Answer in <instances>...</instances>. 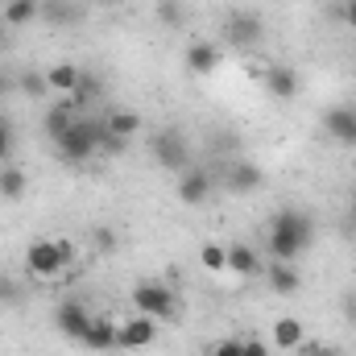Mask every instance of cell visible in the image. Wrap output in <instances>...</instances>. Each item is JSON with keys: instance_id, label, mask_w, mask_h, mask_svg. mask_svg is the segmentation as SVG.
Instances as JSON below:
<instances>
[{"instance_id": "cell-5", "label": "cell", "mask_w": 356, "mask_h": 356, "mask_svg": "<svg viewBox=\"0 0 356 356\" xmlns=\"http://www.w3.org/2000/svg\"><path fill=\"white\" fill-rule=\"evenodd\" d=\"M224 42L236 46V50H257V46L266 42V21H261V13H253V8H232L228 21H224Z\"/></svg>"}, {"instance_id": "cell-13", "label": "cell", "mask_w": 356, "mask_h": 356, "mask_svg": "<svg viewBox=\"0 0 356 356\" xmlns=\"http://www.w3.org/2000/svg\"><path fill=\"white\" fill-rule=\"evenodd\" d=\"M266 91L273 95V99H294L298 95V71L294 67H269L266 71Z\"/></svg>"}, {"instance_id": "cell-18", "label": "cell", "mask_w": 356, "mask_h": 356, "mask_svg": "<svg viewBox=\"0 0 356 356\" xmlns=\"http://www.w3.org/2000/svg\"><path fill=\"white\" fill-rule=\"evenodd\" d=\"M42 17L50 25H79L83 8H79V0H42Z\"/></svg>"}, {"instance_id": "cell-17", "label": "cell", "mask_w": 356, "mask_h": 356, "mask_svg": "<svg viewBox=\"0 0 356 356\" xmlns=\"http://www.w3.org/2000/svg\"><path fill=\"white\" fill-rule=\"evenodd\" d=\"M38 17H42V0H4V13H0V21L8 29H21Z\"/></svg>"}, {"instance_id": "cell-10", "label": "cell", "mask_w": 356, "mask_h": 356, "mask_svg": "<svg viewBox=\"0 0 356 356\" xmlns=\"http://www.w3.org/2000/svg\"><path fill=\"white\" fill-rule=\"evenodd\" d=\"M175 195L182 207H199V203H207V195H211V175L207 170H195V166H186L175 182Z\"/></svg>"}, {"instance_id": "cell-19", "label": "cell", "mask_w": 356, "mask_h": 356, "mask_svg": "<svg viewBox=\"0 0 356 356\" xmlns=\"http://www.w3.org/2000/svg\"><path fill=\"white\" fill-rule=\"evenodd\" d=\"M257 269H261V261H257L253 245H228V273H236V277H253Z\"/></svg>"}, {"instance_id": "cell-4", "label": "cell", "mask_w": 356, "mask_h": 356, "mask_svg": "<svg viewBox=\"0 0 356 356\" xmlns=\"http://www.w3.org/2000/svg\"><path fill=\"white\" fill-rule=\"evenodd\" d=\"M149 154H154V162H158L162 170H170V175H182V170L191 166V145H186V133H182V129H158V133L149 137Z\"/></svg>"}, {"instance_id": "cell-38", "label": "cell", "mask_w": 356, "mask_h": 356, "mask_svg": "<svg viewBox=\"0 0 356 356\" xmlns=\"http://www.w3.org/2000/svg\"><path fill=\"white\" fill-rule=\"evenodd\" d=\"M353 224H356V207H353Z\"/></svg>"}, {"instance_id": "cell-2", "label": "cell", "mask_w": 356, "mask_h": 356, "mask_svg": "<svg viewBox=\"0 0 356 356\" xmlns=\"http://www.w3.org/2000/svg\"><path fill=\"white\" fill-rule=\"evenodd\" d=\"M99 129H104V120H88V116H79V120L54 141V145H58V158L71 162V166L91 162V158L99 154Z\"/></svg>"}, {"instance_id": "cell-15", "label": "cell", "mask_w": 356, "mask_h": 356, "mask_svg": "<svg viewBox=\"0 0 356 356\" xmlns=\"http://www.w3.org/2000/svg\"><path fill=\"white\" fill-rule=\"evenodd\" d=\"M75 120H79V112L71 108V99H63V104H50V108H46V120H42V129H46V137H50V141H58V137H63V133H67Z\"/></svg>"}, {"instance_id": "cell-25", "label": "cell", "mask_w": 356, "mask_h": 356, "mask_svg": "<svg viewBox=\"0 0 356 356\" xmlns=\"http://www.w3.org/2000/svg\"><path fill=\"white\" fill-rule=\"evenodd\" d=\"M25 195V170L21 166H4L0 170V199H21Z\"/></svg>"}, {"instance_id": "cell-27", "label": "cell", "mask_w": 356, "mask_h": 356, "mask_svg": "<svg viewBox=\"0 0 356 356\" xmlns=\"http://www.w3.org/2000/svg\"><path fill=\"white\" fill-rule=\"evenodd\" d=\"M17 91L38 99V95H46V91H50V83H46V75H38V71H21V75H17Z\"/></svg>"}, {"instance_id": "cell-35", "label": "cell", "mask_w": 356, "mask_h": 356, "mask_svg": "<svg viewBox=\"0 0 356 356\" xmlns=\"http://www.w3.org/2000/svg\"><path fill=\"white\" fill-rule=\"evenodd\" d=\"M8 91H17V75L13 71H0V95H8Z\"/></svg>"}, {"instance_id": "cell-24", "label": "cell", "mask_w": 356, "mask_h": 356, "mask_svg": "<svg viewBox=\"0 0 356 356\" xmlns=\"http://www.w3.org/2000/svg\"><path fill=\"white\" fill-rule=\"evenodd\" d=\"M199 261H203V269H211V273H228V245L207 241V245L199 249Z\"/></svg>"}, {"instance_id": "cell-33", "label": "cell", "mask_w": 356, "mask_h": 356, "mask_svg": "<svg viewBox=\"0 0 356 356\" xmlns=\"http://www.w3.org/2000/svg\"><path fill=\"white\" fill-rule=\"evenodd\" d=\"M298 356H336L327 344H319V340H302L298 344Z\"/></svg>"}, {"instance_id": "cell-21", "label": "cell", "mask_w": 356, "mask_h": 356, "mask_svg": "<svg viewBox=\"0 0 356 356\" xmlns=\"http://www.w3.org/2000/svg\"><path fill=\"white\" fill-rule=\"evenodd\" d=\"M104 124H108L116 137H129V141H133V137H137V129H141V116H137L133 108H112V112L104 116Z\"/></svg>"}, {"instance_id": "cell-32", "label": "cell", "mask_w": 356, "mask_h": 356, "mask_svg": "<svg viewBox=\"0 0 356 356\" xmlns=\"http://www.w3.org/2000/svg\"><path fill=\"white\" fill-rule=\"evenodd\" d=\"M340 311H344V323H348V327H356V286L340 294Z\"/></svg>"}, {"instance_id": "cell-8", "label": "cell", "mask_w": 356, "mask_h": 356, "mask_svg": "<svg viewBox=\"0 0 356 356\" xmlns=\"http://www.w3.org/2000/svg\"><path fill=\"white\" fill-rule=\"evenodd\" d=\"M158 340V319L149 315H133L129 323H120V336H116V348L120 353H141Z\"/></svg>"}, {"instance_id": "cell-6", "label": "cell", "mask_w": 356, "mask_h": 356, "mask_svg": "<svg viewBox=\"0 0 356 356\" xmlns=\"http://www.w3.org/2000/svg\"><path fill=\"white\" fill-rule=\"evenodd\" d=\"M91 319H95V315H91L79 298H67V302H58V311H54V323H58V332H63L67 340H75V344H83V336H88Z\"/></svg>"}, {"instance_id": "cell-3", "label": "cell", "mask_w": 356, "mask_h": 356, "mask_svg": "<svg viewBox=\"0 0 356 356\" xmlns=\"http://www.w3.org/2000/svg\"><path fill=\"white\" fill-rule=\"evenodd\" d=\"M133 307H137V315L166 319V323L182 315V302H178V294L166 282H137L133 286Z\"/></svg>"}, {"instance_id": "cell-1", "label": "cell", "mask_w": 356, "mask_h": 356, "mask_svg": "<svg viewBox=\"0 0 356 356\" xmlns=\"http://www.w3.org/2000/svg\"><path fill=\"white\" fill-rule=\"evenodd\" d=\"M315 245V220L298 207H282L269 220V253L273 261H294Z\"/></svg>"}, {"instance_id": "cell-11", "label": "cell", "mask_w": 356, "mask_h": 356, "mask_svg": "<svg viewBox=\"0 0 356 356\" xmlns=\"http://www.w3.org/2000/svg\"><path fill=\"white\" fill-rule=\"evenodd\" d=\"M220 46H211V42H191L186 46V71L191 75H211L216 67H220Z\"/></svg>"}, {"instance_id": "cell-20", "label": "cell", "mask_w": 356, "mask_h": 356, "mask_svg": "<svg viewBox=\"0 0 356 356\" xmlns=\"http://www.w3.org/2000/svg\"><path fill=\"white\" fill-rule=\"evenodd\" d=\"M298 286H302V277H298V269L290 261H273L269 266V290L273 294H294Z\"/></svg>"}, {"instance_id": "cell-26", "label": "cell", "mask_w": 356, "mask_h": 356, "mask_svg": "<svg viewBox=\"0 0 356 356\" xmlns=\"http://www.w3.org/2000/svg\"><path fill=\"white\" fill-rule=\"evenodd\" d=\"M158 21L166 29H182L186 25V4L182 0H158Z\"/></svg>"}, {"instance_id": "cell-7", "label": "cell", "mask_w": 356, "mask_h": 356, "mask_svg": "<svg viewBox=\"0 0 356 356\" xmlns=\"http://www.w3.org/2000/svg\"><path fill=\"white\" fill-rule=\"evenodd\" d=\"M323 133H327L336 145L356 149V108L353 104H336V108H327V112H323Z\"/></svg>"}, {"instance_id": "cell-14", "label": "cell", "mask_w": 356, "mask_h": 356, "mask_svg": "<svg viewBox=\"0 0 356 356\" xmlns=\"http://www.w3.org/2000/svg\"><path fill=\"white\" fill-rule=\"evenodd\" d=\"M261 182H266V175H261L257 162H236V166L228 170V178H224V186L236 191V195H249V191H257Z\"/></svg>"}, {"instance_id": "cell-31", "label": "cell", "mask_w": 356, "mask_h": 356, "mask_svg": "<svg viewBox=\"0 0 356 356\" xmlns=\"http://www.w3.org/2000/svg\"><path fill=\"white\" fill-rule=\"evenodd\" d=\"M211 356H245V340H236V336H228V340H220Z\"/></svg>"}, {"instance_id": "cell-34", "label": "cell", "mask_w": 356, "mask_h": 356, "mask_svg": "<svg viewBox=\"0 0 356 356\" xmlns=\"http://www.w3.org/2000/svg\"><path fill=\"white\" fill-rule=\"evenodd\" d=\"M245 356H273V353H269V344H266V340L249 336V340H245Z\"/></svg>"}, {"instance_id": "cell-9", "label": "cell", "mask_w": 356, "mask_h": 356, "mask_svg": "<svg viewBox=\"0 0 356 356\" xmlns=\"http://www.w3.org/2000/svg\"><path fill=\"white\" fill-rule=\"evenodd\" d=\"M25 269L33 273V277H54L63 266V253H58V241H33L29 245V253H25Z\"/></svg>"}, {"instance_id": "cell-37", "label": "cell", "mask_w": 356, "mask_h": 356, "mask_svg": "<svg viewBox=\"0 0 356 356\" xmlns=\"http://www.w3.org/2000/svg\"><path fill=\"white\" fill-rule=\"evenodd\" d=\"M0 50H8V25L0 21Z\"/></svg>"}, {"instance_id": "cell-30", "label": "cell", "mask_w": 356, "mask_h": 356, "mask_svg": "<svg viewBox=\"0 0 356 356\" xmlns=\"http://www.w3.org/2000/svg\"><path fill=\"white\" fill-rule=\"evenodd\" d=\"M13 149H17V133H13L8 116H0V162H13Z\"/></svg>"}, {"instance_id": "cell-29", "label": "cell", "mask_w": 356, "mask_h": 356, "mask_svg": "<svg viewBox=\"0 0 356 356\" xmlns=\"http://www.w3.org/2000/svg\"><path fill=\"white\" fill-rule=\"evenodd\" d=\"M91 241H95V249H99V253H116V249H120V236H116L108 224H99V228L91 232Z\"/></svg>"}, {"instance_id": "cell-36", "label": "cell", "mask_w": 356, "mask_h": 356, "mask_svg": "<svg viewBox=\"0 0 356 356\" xmlns=\"http://www.w3.org/2000/svg\"><path fill=\"white\" fill-rule=\"evenodd\" d=\"M344 21L356 29V0H344Z\"/></svg>"}, {"instance_id": "cell-16", "label": "cell", "mask_w": 356, "mask_h": 356, "mask_svg": "<svg viewBox=\"0 0 356 356\" xmlns=\"http://www.w3.org/2000/svg\"><path fill=\"white\" fill-rule=\"evenodd\" d=\"M116 336H120V327L112 319H91L88 336H83V348H91V353H112L116 348Z\"/></svg>"}, {"instance_id": "cell-28", "label": "cell", "mask_w": 356, "mask_h": 356, "mask_svg": "<svg viewBox=\"0 0 356 356\" xmlns=\"http://www.w3.org/2000/svg\"><path fill=\"white\" fill-rule=\"evenodd\" d=\"M124 149H129V137H116V133L104 124V129H99V154H112V158H120Z\"/></svg>"}, {"instance_id": "cell-22", "label": "cell", "mask_w": 356, "mask_h": 356, "mask_svg": "<svg viewBox=\"0 0 356 356\" xmlns=\"http://www.w3.org/2000/svg\"><path fill=\"white\" fill-rule=\"evenodd\" d=\"M79 67L75 63H58V67H50L46 71V83H50V91H63V95H71L75 91V83H79Z\"/></svg>"}, {"instance_id": "cell-23", "label": "cell", "mask_w": 356, "mask_h": 356, "mask_svg": "<svg viewBox=\"0 0 356 356\" xmlns=\"http://www.w3.org/2000/svg\"><path fill=\"white\" fill-rule=\"evenodd\" d=\"M67 99H71V108H75V112H83L88 104H95V99H99V79L83 71V75H79V83H75V91H71Z\"/></svg>"}, {"instance_id": "cell-12", "label": "cell", "mask_w": 356, "mask_h": 356, "mask_svg": "<svg viewBox=\"0 0 356 356\" xmlns=\"http://www.w3.org/2000/svg\"><path fill=\"white\" fill-rule=\"evenodd\" d=\"M269 340L277 344V353H298V344L307 340V327H302L298 319L282 315V319H273V332H269Z\"/></svg>"}]
</instances>
